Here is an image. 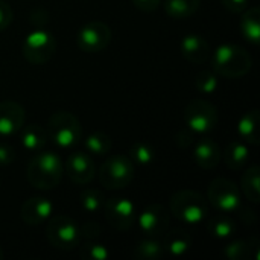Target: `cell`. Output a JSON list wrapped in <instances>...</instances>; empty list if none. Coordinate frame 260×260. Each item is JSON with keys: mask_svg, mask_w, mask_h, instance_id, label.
<instances>
[{"mask_svg": "<svg viewBox=\"0 0 260 260\" xmlns=\"http://www.w3.org/2000/svg\"><path fill=\"white\" fill-rule=\"evenodd\" d=\"M64 163L49 151H38V154L27 165V181L38 190H50L58 187L62 180Z\"/></svg>", "mask_w": 260, "mask_h": 260, "instance_id": "1", "label": "cell"}, {"mask_svg": "<svg viewBox=\"0 0 260 260\" xmlns=\"http://www.w3.org/2000/svg\"><path fill=\"white\" fill-rule=\"evenodd\" d=\"M213 70L224 78H242L253 66V59L248 52L238 44H221L212 56Z\"/></svg>", "mask_w": 260, "mask_h": 260, "instance_id": "2", "label": "cell"}, {"mask_svg": "<svg viewBox=\"0 0 260 260\" xmlns=\"http://www.w3.org/2000/svg\"><path fill=\"white\" fill-rule=\"evenodd\" d=\"M169 209L180 221L197 225L203 222L209 215L207 200L195 190H178L171 197Z\"/></svg>", "mask_w": 260, "mask_h": 260, "instance_id": "3", "label": "cell"}, {"mask_svg": "<svg viewBox=\"0 0 260 260\" xmlns=\"http://www.w3.org/2000/svg\"><path fill=\"white\" fill-rule=\"evenodd\" d=\"M82 136L81 122L69 111H58L50 116L47 123V137L53 140L58 148L73 149Z\"/></svg>", "mask_w": 260, "mask_h": 260, "instance_id": "4", "label": "cell"}, {"mask_svg": "<svg viewBox=\"0 0 260 260\" xmlns=\"http://www.w3.org/2000/svg\"><path fill=\"white\" fill-rule=\"evenodd\" d=\"M136 166L126 155H113L99 169V181L108 190H120L134 180Z\"/></svg>", "mask_w": 260, "mask_h": 260, "instance_id": "5", "label": "cell"}, {"mask_svg": "<svg viewBox=\"0 0 260 260\" xmlns=\"http://www.w3.org/2000/svg\"><path fill=\"white\" fill-rule=\"evenodd\" d=\"M46 238L55 248L62 251H72L78 248L81 241V233H79V227L73 219L64 215H56L47 221Z\"/></svg>", "mask_w": 260, "mask_h": 260, "instance_id": "6", "label": "cell"}, {"mask_svg": "<svg viewBox=\"0 0 260 260\" xmlns=\"http://www.w3.org/2000/svg\"><path fill=\"white\" fill-rule=\"evenodd\" d=\"M219 120L216 107L204 99H193L184 110V122L195 134L212 133Z\"/></svg>", "mask_w": 260, "mask_h": 260, "instance_id": "7", "label": "cell"}, {"mask_svg": "<svg viewBox=\"0 0 260 260\" xmlns=\"http://www.w3.org/2000/svg\"><path fill=\"white\" fill-rule=\"evenodd\" d=\"M56 40L44 27H37L26 35L23 43V56L30 64H44L55 55Z\"/></svg>", "mask_w": 260, "mask_h": 260, "instance_id": "8", "label": "cell"}, {"mask_svg": "<svg viewBox=\"0 0 260 260\" xmlns=\"http://www.w3.org/2000/svg\"><path fill=\"white\" fill-rule=\"evenodd\" d=\"M207 200L215 209L232 213L241 206V193L238 186L227 178H215L207 189Z\"/></svg>", "mask_w": 260, "mask_h": 260, "instance_id": "9", "label": "cell"}, {"mask_svg": "<svg viewBox=\"0 0 260 260\" xmlns=\"http://www.w3.org/2000/svg\"><path fill=\"white\" fill-rule=\"evenodd\" d=\"M111 41V29L102 21H90L76 34V44L85 53H98Z\"/></svg>", "mask_w": 260, "mask_h": 260, "instance_id": "10", "label": "cell"}, {"mask_svg": "<svg viewBox=\"0 0 260 260\" xmlns=\"http://www.w3.org/2000/svg\"><path fill=\"white\" fill-rule=\"evenodd\" d=\"M102 209L108 224L120 232L129 230L137 219L136 206L128 198H110L104 203Z\"/></svg>", "mask_w": 260, "mask_h": 260, "instance_id": "11", "label": "cell"}, {"mask_svg": "<svg viewBox=\"0 0 260 260\" xmlns=\"http://www.w3.org/2000/svg\"><path fill=\"white\" fill-rule=\"evenodd\" d=\"M137 219L139 227L148 238H160L168 232L169 227V213L161 204L157 203L146 206L140 212Z\"/></svg>", "mask_w": 260, "mask_h": 260, "instance_id": "12", "label": "cell"}, {"mask_svg": "<svg viewBox=\"0 0 260 260\" xmlns=\"http://www.w3.org/2000/svg\"><path fill=\"white\" fill-rule=\"evenodd\" d=\"M66 172L67 177L76 183V184H88L96 174V168H94V161L91 158V155L85 151H73L70 152V155L67 157L66 161Z\"/></svg>", "mask_w": 260, "mask_h": 260, "instance_id": "13", "label": "cell"}, {"mask_svg": "<svg viewBox=\"0 0 260 260\" xmlns=\"http://www.w3.org/2000/svg\"><path fill=\"white\" fill-rule=\"evenodd\" d=\"M53 213V204L43 197H32L26 200L20 210V218L26 225L37 227L46 224Z\"/></svg>", "mask_w": 260, "mask_h": 260, "instance_id": "14", "label": "cell"}, {"mask_svg": "<svg viewBox=\"0 0 260 260\" xmlns=\"http://www.w3.org/2000/svg\"><path fill=\"white\" fill-rule=\"evenodd\" d=\"M26 119L24 108L14 101L0 102V137H11L17 134Z\"/></svg>", "mask_w": 260, "mask_h": 260, "instance_id": "15", "label": "cell"}, {"mask_svg": "<svg viewBox=\"0 0 260 260\" xmlns=\"http://www.w3.org/2000/svg\"><path fill=\"white\" fill-rule=\"evenodd\" d=\"M180 50L184 59L192 64H204L210 58V46L207 40L198 34H189L183 37Z\"/></svg>", "mask_w": 260, "mask_h": 260, "instance_id": "16", "label": "cell"}, {"mask_svg": "<svg viewBox=\"0 0 260 260\" xmlns=\"http://www.w3.org/2000/svg\"><path fill=\"white\" fill-rule=\"evenodd\" d=\"M222 152L218 143L209 137H203L197 142L193 149V158L203 169H215L221 161Z\"/></svg>", "mask_w": 260, "mask_h": 260, "instance_id": "17", "label": "cell"}, {"mask_svg": "<svg viewBox=\"0 0 260 260\" xmlns=\"http://www.w3.org/2000/svg\"><path fill=\"white\" fill-rule=\"evenodd\" d=\"M260 111L251 110L245 113L238 123V133L239 137L250 143V145H259L260 143Z\"/></svg>", "mask_w": 260, "mask_h": 260, "instance_id": "18", "label": "cell"}, {"mask_svg": "<svg viewBox=\"0 0 260 260\" xmlns=\"http://www.w3.org/2000/svg\"><path fill=\"white\" fill-rule=\"evenodd\" d=\"M165 242H163V248L165 251H168L171 256L180 257L184 256L190 248H192V239L190 235L181 229H175L171 233H165Z\"/></svg>", "mask_w": 260, "mask_h": 260, "instance_id": "19", "label": "cell"}, {"mask_svg": "<svg viewBox=\"0 0 260 260\" xmlns=\"http://www.w3.org/2000/svg\"><path fill=\"white\" fill-rule=\"evenodd\" d=\"M259 248L260 242L256 238L250 241H235L227 245L225 256L230 260H247L251 259V256L254 260H259Z\"/></svg>", "mask_w": 260, "mask_h": 260, "instance_id": "20", "label": "cell"}, {"mask_svg": "<svg viewBox=\"0 0 260 260\" xmlns=\"http://www.w3.org/2000/svg\"><path fill=\"white\" fill-rule=\"evenodd\" d=\"M241 32L253 44H259L260 41V9L257 6L245 9L244 17L241 18Z\"/></svg>", "mask_w": 260, "mask_h": 260, "instance_id": "21", "label": "cell"}, {"mask_svg": "<svg viewBox=\"0 0 260 260\" xmlns=\"http://www.w3.org/2000/svg\"><path fill=\"white\" fill-rule=\"evenodd\" d=\"M21 129H23L21 131V145L24 149L32 151V152H38L46 146L49 137H47V133L41 126L32 123V125H27Z\"/></svg>", "mask_w": 260, "mask_h": 260, "instance_id": "22", "label": "cell"}, {"mask_svg": "<svg viewBox=\"0 0 260 260\" xmlns=\"http://www.w3.org/2000/svg\"><path fill=\"white\" fill-rule=\"evenodd\" d=\"M224 160H225L227 168H230L233 171L242 169L250 160V152H248L247 145L241 140H235V142L229 143V146L224 152Z\"/></svg>", "mask_w": 260, "mask_h": 260, "instance_id": "23", "label": "cell"}, {"mask_svg": "<svg viewBox=\"0 0 260 260\" xmlns=\"http://www.w3.org/2000/svg\"><path fill=\"white\" fill-rule=\"evenodd\" d=\"M200 2L201 0H165V11L175 20H184L197 12Z\"/></svg>", "mask_w": 260, "mask_h": 260, "instance_id": "24", "label": "cell"}, {"mask_svg": "<svg viewBox=\"0 0 260 260\" xmlns=\"http://www.w3.org/2000/svg\"><path fill=\"white\" fill-rule=\"evenodd\" d=\"M241 189L244 195L251 203H259L260 200V168L251 166L245 171V174L241 178Z\"/></svg>", "mask_w": 260, "mask_h": 260, "instance_id": "25", "label": "cell"}, {"mask_svg": "<svg viewBox=\"0 0 260 260\" xmlns=\"http://www.w3.org/2000/svg\"><path fill=\"white\" fill-rule=\"evenodd\" d=\"M163 253H165V248H163V244H160L157 241V238H145L142 239L134 251H133V256L136 259H143V260H157L160 257H163Z\"/></svg>", "mask_w": 260, "mask_h": 260, "instance_id": "26", "label": "cell"}, {"mask_svg": "<svg viewBox=\"0 0 260 260\" xmlns=\"http://www.w3.org/2000/svg\"><path fill=\"white\" fill-rule=\"evenodd\" d=\"M84 146L87 149L88 154L93 155H105L111 151L113 142L110 139V136L104 131H96L93 134H90L88 137H85L84 140Z\"/></svg>", "mask_w": 260, "mask_h": 260, "instance_id": "27", "label": "cell"}, {"mask_svg": "<svg viewBox=\"0 0 260 260\" xmlns=\"http://www.w3.org/2000/svg\"><path fill=\"white\" fill-rule=\"evenodd\" d=\"M207 230L216 239H229L236 233V224L225 216H215L209 221Z\"/></svg>", "mask_w": 260, "mask_h": 260, "instance_id": "28", "label": "cell"}, {"mask_svg": "<svg viewBox=\"0 0 260 260\" xmlns=\"http://www.w3.org/2000/svg\"><path fill=\"white\" fill-rule=\"evenodd\" d=\"M79 203L82 209L88 213H98L105 203V197L99 189H84L79 193Z\"/></svg>", "mask_w": 260, "mask_h": 260, "instance_id": "29", "label": "cell"}, {"mask_svg": "<svg viewBox=\"0 0 260 260\" xmlns=\"http://www.w3.org/2000/svg\"><path fill=\"white\" fill-rule=\"evenodd\" d=\"M129 158L140 166H148L154 161L155 151L146 142H136L129 149Z\"/></svg>", "mask_w": 260, "mask_h": 260, "instance_id": "30", "label": "cell"}, {"mask_svg": "<svg viewBox=\"0 0 260 260\" xmlns=\"http://www.w3.org/2000/svg\"><path fill=\"white\" fill-rule=\"evenodd\" d=\"M79 256L82 260H108L110 251L105 245L88 241L79 248Z\"/></svg>", "mask_w": 260, "mask_h": 260, "instance_id": "31", "label": "cell"}, {"mask_svg": "<svg viewBox=\"0 0 260 260\" xmlns=\"http://www.w3.org/2000/svg\"><path fill=\"white\" fill-rule=\"evenodd\" d=\"M195 87L200 93H204V94H212L216 91L218 88V78L215 73L209 72V70H204L201 72L198 76H197V81H195Z\"/></svg>", "mask_w": 260, "mask_h": 260, "instance_id": "32", "label": "cell"}, {"mask_svg": "<svg viewBox=\"0 0 260 260\" xmlns=\"http://www.w3.org/2000/svg\"><path fill=\"white\" fill-rule=\"evenodd\" d=\"M49 12L43 8H34L30 11V23L35 27H44L49 23Z\"/></svg>", "mask_w": 260, "mask_h": 260, "instance_id": "33", "label": "cell"}, {"mask_svg": "<svg viewBox=\"0 0 260 260\" xmlns=\"http://www.w3.org/2000/svg\"><path fill=\"white\" fill-rule=\"evenodd\" d=\"M102 229L99 227L98 222H85L81 229H79V233L82 238H85L87 241H94L99 235H101Z\"/></svg>", "mask_w": 260, "mask_h": 260, "instance_id": "34", "label": "cell"}, {"mask_svg": "<svg viewBox=\"0 0 260 260\" xmlns=\"http://www.w3.org/2000/svg\"><path fill=\"white\" fill-rule=\"evenodd\" d=\"M12 17L14 14L11 6L6 2L0 0V30H5L12 23Z\"/></svg>", "mask_w": 260, "mask_h": 260, "instance_id": "35", "label": "cell"}, {"mask_svg": "<svg viewBox=\"0 0 260 260\" xmlns=\"http://www.w3.org/2000/svg\"><path fill=\"white\" fill-rule=\"evenodd\" d=\"M15 160V151L8 143L0 142V166H9Z\"/></svg>", "mask_w": 260, "mask_h": 260, "instance_id": "36", "label": "cell"}, {"mask_svg": "<svg viewBox=\"0 0 260 260\" xmlns=\"http://www.w3.org/2000/svg\"><path fill=\"white\" fill-rule=\"evenodd\" d=\"M193 140H195V133L190 131L187 126H186L184 129H181V131L178 133V136H177V143H178V146L183 148V149L189 148V146L193 143Z\"/></svg>", "mask_w": 260, "mask_h": 260, "instance_id": "37", "label": "cell"}, {"mask_svg": "<svg viewBox=\"0 0 260 260\" xmlns=\"http://www.w3.org/2000/svg\"><path fill=\"white\" fill-rule=\"evenodd\" d=\"M221 2L230 12H235V14H239L248 9V3H250V0H221Z\"/></svg>", "mask_w": 260, "mask_h": 260, "instance_id": "38", "label": "cell"}, {"mask_svg": "<svg viewBox=\"0 0 260 260\" xmlns=\"http://www.w3.org/2000/svg\"><path fill=\"white\" fill-rule=\"evenodd\" d=\"M133 3L140 11L151 12V11H155L161 5V0H133Z\"/></svg>", "mask_w": 260, "mask_h": 260, "instance_id": "39", "label": "cell"}, {"mask_svg": "<svg viewBox=\"0 0 260 260\" xmlns=\"http://www.w3.org/2000/svg\"><path fill=\"white\" fill-rule=\"evenodd\" d=\"M0 259H2V250H0Z\"/></svg>", "mask_w": 260, "mask_h": 260, "instance_id": "40", "label": "cell"}]
</instances>
